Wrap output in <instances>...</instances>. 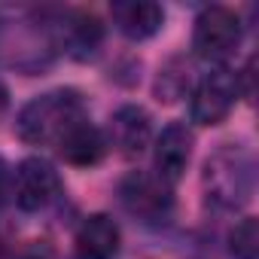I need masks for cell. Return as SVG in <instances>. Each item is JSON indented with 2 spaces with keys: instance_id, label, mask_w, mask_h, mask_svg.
Masks as SVG:
<instances>
[{
  "instance_id": "cell-1",
  "label": "cell",
  "mask_w": 259,
  "mask_h": 259,
  "mask_svg": "<svg viewBox=\"0 0 259 259\" xmlns=\"http://www.w3.org/2000/svg\"><path fill=\"white\" fill-rule=\"evenodd\" d=\"M79 119H85V104H82L79 92L55 89V92L31 98L22 107V113L16 119V132L25 144L46 147V144H58L64 138V132L70 125H76Z\"/></svg>"
},
{
  "instance_id": "cell-2",
  "label": "cell",
  "mask_w": 259,
  "mask_h": 259,
  "mask_svg": "<svg viewBox=\"0 0 259 259\" xmlns=\"http://www.w3.org/2000/svg\"><path fill=\"white\" fill-rule=\"evenodd\" d=\"M204 192L207 198L223 207H241L253 192V162L241 147H223L204 162Z\"/></svg>"
},
{
  "instance_id": "cell-3",
  "label": "cell",
  "mask_w": 259,
  "mask_h": 259,
  "mask_svg": "<svg viewBox=\"0 0 259 259\" xmlns=\"http://www.w3.org/2000/svg\"><path fill=\"white\" fill-rule=\"evenodd\" d=\"M119 204L141 223H162L174 210V189L159 174L132 171L119 180Z\"/></svg>"
},
{
  "instance_id": "cell-4",
  "label": "cell",
  "mask_w": 259,
  "mask_h": 259,
  "mask_svg": "<svg viewBox=\"0 0 259 259\" xmlns=\"http://www.w3.org/2000/svg\"><path fill=\"white\" fill-rule=\"evenodd\" d=\"M241 37H244V25L235 10L204 7L192 28V49L198 58L220 64L241 46Z\"/></svg>"
},
{
  "instance_id": "cell-5",
  "label": "cell",
  "mask_w": 259,
  "mask_h": 259,
  "mask_svg": "<svg viewBox=\"0 0 259 259\" xmlns=\"http://www.w3.org/2000/svg\"><path fill=\"white\" fill-rule=\"evenodd\" d=\"M238 98H241L238 73H232L226 67H217L192 85V92H189V119L201 128H213V125L229 119Z\"/></svg>"
},
{
  "instance_id": "cell-6",
  "label": "cell",
  "mask_w": 259,
  "mask_h": 259,
  "mask_svg": "<svg viewBox=\"0 0 259 259\" xmlns=\"http://www.w3.org/2000/svg\"><path fill=\"white\" fill-rule=\"evenodd\" d=\"M58 195H61V177L46 159L31 156L19 162V168L13 171V198L25 213L46 210L49 204L58 201Z\"/></svg>"
},
{
  "instance_id": "cell-7",
  "label": "cell",
  "mask_w": 259,
  "mask_h": 259,
  "mask_svg": "<svg viewBox=\"0 0 259 259\" xmlns=\"http://www.w3.org/2000/svg\"><path fill=\"white\" fill-rule=\"evenodd\" d=\"M52 43L58 49H64L70 58H92L101 43H104V25L95 13H85V10H73V13H64L61 22H52Z\"/></svg>"
},
{
  "instance_id": "cell-8",
  "label": "cell",
  "mask_w": 259,
  "mask_h": 259,
  "mask_svg": "<svg viewBox=\"0 0 259 259\" xmlns=\"http://www.w3.org/2000/svg\"><path fill=\"white\" fill-rule=\"evenodd\" d=\"M104 138H107V147H116L122 156H141L153 141L150 113L138 104H122L110 116V128Z\"/></svg>"
},
{
  "instance_id": "cell-9",
  "label": "cell",
  "mask_w": 259,
  "mask_h": 259,
  "mask_svg": "<svg viewBox=\"0 0 259 259\" xmlns=\"http://www.w3.org/2000/svg\"><path fill=\"white\" fill-rule=\"evenodd\" d=\"M192 132L183 125V122H171L162 128V135L156 138V147H153V162H156V174L165 180V183H177L186 168H189V159H192Z\"/></svg>"
},
{
  "instance_id": "cell-10",
  "label": "cell",
  "mask_w": 259,
  "mask_h": 259,
  "mask_svg": "<svg viewBox=\"0 0 259 259\" xmlns=\"http://www.w3.org/2000/svg\"><path fill=\"white\" fill-rule=\"evenodd\" d=\"M122 244L119 226L107 213H92L73 235V259H116Z\"/></svg>"
},
{
  "instance_id": "cell-11",
  "label": "cell",
  "mask_w": 259,
  "mask_h": 259,
  "mask_svg": "<svg viewBox=\"0 0 259 259\" xmlns=\"http://www.w3.org/2000/svg\"><path fill=\"white\" fill-rule=\"evenodd\" d=\"M110 16L116 31L135 43L156 37L165 25V10L153 0H119V4L110 7Z\"/></svg>"
},
{
  "instance_id": "cell-12",
  "label": "cell",
  "mask_w": 259,
  "mask_h": 259,
  "mask_svg": "<svg viewBox=\"0 0 259 259\" xmlns=\"http://www.w3.org/2000/svg\"><path fill=\"white\" fill-rule=\"evenodd\" d=\"M55 147H58L61 159L67 165H76V168H92L107 156V138L101 128H95L89 122V116L79 119L76 125H70Z\"/></svg>"
},
{
  "instance_id": "cell-13",
  "label": "cell",
  "mask_w": 259,
  "mask_h": 259,
  "mask_svg": "<svg viewBox=\"0 0 259 259\" xmlns=\"http://www.w3.org/2000/svg\"><path fill=\"white\" fill-rule=\"evenodd\" d=\"M229 256L232 259H259V220L244 217L229 232Z\"/></svg>"
},
{
  "instance_id": "cell-14",
  "label": "cell",
  "mask_w": 259,
  "mask_h": 259,
  "mask_svg": "<svg viewBox=\"0 0 259 259\" xmlns=\"http://www.w3.org/2000/svg\"><path fill=\"white\" fill-rule=\"evenodd\" d=\"M13 198V168L7 165V159H0V207H7Z\"/></svg>"
},
{
  "instance_id": "cell-15",
  "label": "cell",
  "mask_w": 259,
  "mask_h": 259,
  "mask_svg": "<svg viewBox=\"0 0 259 259\" xmlns=\"http://www.w3.org/2000/svg\"><path fill=\"white\" fill-rule=\"evenodd\" d=\"M19 259H58V256H55V250H52L46 241H34L28 250H22Z\"/></svg>"
},
{
  "instance_id": "cell-16",
  "label": "cell",
  "mask_w": 259,
  "mask_h": 259,
  "mask_svg": "<svg viewBox=\"0 0 259 259\" xmlns=\"http://www.w3.org/2000/svg\"><path fill=\"white\" fill-rule=\"evenodd\" d=\"M7 107H10V89H7L4 79H0V116L7 113Z\"/></svg>"
},
{
  "instance_id": "cell-17",
  "label": "cell",
  "mask_w": 259,
  "mask_h": 259,
  "mask_svg": "<svg viewBox=\"0 0 259 259\" xmlns=\"http://www.w3.org/2000/svg\"><path fill=\"white\" fill-rule=\"evenodd\" d=\"M0 259H10V253H7V247H4V241H0Z\"/></svg>"
}]
</instances>
